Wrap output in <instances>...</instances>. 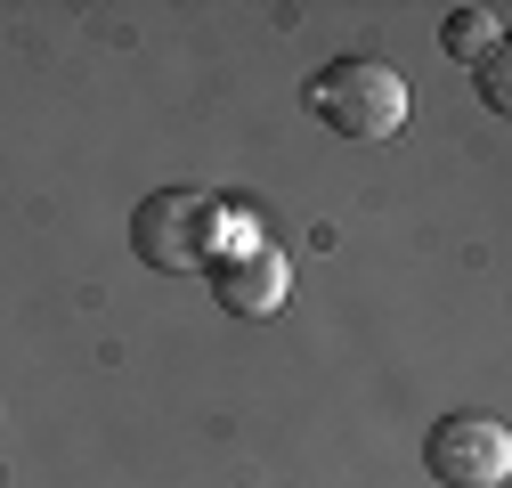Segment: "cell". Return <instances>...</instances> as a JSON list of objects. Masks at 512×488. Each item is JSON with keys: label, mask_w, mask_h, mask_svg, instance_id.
I'll use <instances>...</instances> for the list:
<instances>
[{"label": "cell", "mask_w": 512, "mask_h": 488, "mask_svg": "<svg viewBox=\"0 0 512 488\" xmlns=\"http://www.w3.org/2000/svg\"><path fill=\"white\" fill-rule=\"evenodd\" d=\"M301 98H309V114L326 122V131H342L358 147L399 139V122H407V74L382 66V57H334L326 74H309Z\"/></svg>", "instance_id": "obj_1"}, {"label": "cell", "mask_w": 512, "mask_h": 488, "mask_svg": "<svg viewBox=\"0 0 512 488\" xmlns=\"http://www.w3.org/2000/svg\"><path fill=\"white\" fill-rule=\"evenodd\" d=\"M220 220H228V204L204 196V188H155L131 212V253L147 269H163V277H204L220 261V244H228Z\"/></svg>", "instance_id": "obj_2"}, {"label": "cell", "mask_w": 512, "mask_h": 488, "mask_svg": "<svg viewBox=\"0 0 512 488\" xmlns=\"http://www.w3.org/2000/svg\"><path fill=\"white\" fill-rule=\"evenodd\" d=\"M423 472L439 488H496L512 472V440L496 415H439L423 432Z\"/></svg>", "instance_id": "obj_3"}, {"label": "cell", "mask_w": 512, "mask_h": 488, "mask_svg": "<svg viewBox=\"0 0 512 488\" xmlns=\"http://www.w3.org/2000/svg\"><path fill=\"white\" fill-rule=\"evenodd\" d=\"M204 277H212V301L228 318H269L277 301L293 293V269H285L277 244H220V261Z\"/></svg>", "instance_id": "obj_4"}, {"label": "cell", "mask_w": 512, "mask_h": 488, "mask_svg": "<svg viewBox=\"0 0 512 488\" xmlns=\"http://www.w3.org/2000/svg\"><path fill=\"white\" fill-rule=\"evenodd\" d=\"M439 41H447V57H488L496 49V9H456Z\"/></svg>", "instance_id": "obj_5"}, {"label": "cell", "mask_w": 512, "mask_h": 488, "mask_svg": "<svg viewBox=\"0 0 512 488\" xmlns=\"http://www.w3.org/2000/svg\"><path fill=\"white\" fill-rule=\"evenodd\" d=\"M480 98H488V106H504V98H512V90H504V49H488V57H480Z\"/></svg>", "instance_id": "obj_6"}]
</instances>
